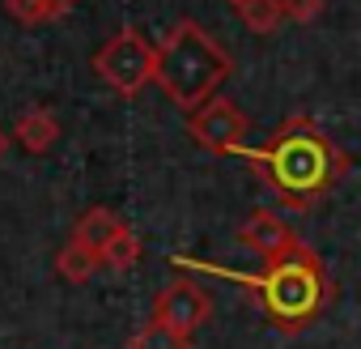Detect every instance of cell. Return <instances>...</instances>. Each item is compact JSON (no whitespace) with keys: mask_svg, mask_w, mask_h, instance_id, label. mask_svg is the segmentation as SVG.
Masks as SVG:
<instances>
[{"mask_svg":"<svg viewBox=\"0 0 361 349\" xmlns=\"http://www.w3.org/2000/svg\"><path fill=\"white\" fill-rule=\"evenodd\" d=\"M247 158L289 209H310L314 201H323L348 166V158L314 128L310 115H289L259 149H247Z\"/></svg>","mask_w":361,"mask_h":349,"instance_id":"6da1fadb","label":"cell"},{"mask_svg":"<svg viewBox=\"0 0 361 349\" xmlns=\"http://www.w3.org/2000/svg\"><path fill=\"white\" fill-rule=\"evenodd\" d=\"M213 273L251 285L255 298H259V307L268 311V319L281 332H289V336L302 332L306 324H314L319 311L331 298V277H327L319 252L306 247V243H293L285 256L264 260V273L259 277H243V273H226V268H213Z\"/></svg>","mask_w":361,"mask_h":349,"instance_id":"7a4b0ae2","label":"cell"},{"mask_svg":"<svg viewBox=\"0 0 361 349\" xmlns=\"http://www.w3.org/2000/svg\"><path fill=\"white\" fill-rule=\"evenodd\" d=\"M230 73H234L230 52L192 18L174 22L166 30V39L157 43V85L188 115L200 111L209 98H217V90L226 85Z\"/></svg>","mask_w":361,"mask_h":349,"instance_id":"3957f363","label":"cell"},{"mask_svg":"<svg viewBox=\"0 0 361 349\" xmlns=\"http://www.w3.org/2000/svg\"><path fill=\"white\" fill-rule=\"evenodd\" d=\"M94 69H98V77H102L115 94L136 98L145 85L157 81V47H153L136 26H123L119 35H111V39L98 47Z\"/></svg>","mask_w":361,"mask_h":349,"instance_id":"277c9868","label":"cell"},{"mask_svg":"<svg viewBox=\"0 0 361 349\" xmlns=\"http://www.w3.org/2000/svg\"><path fill=\"white\" fill-rule=\"evenodd\" d=\"M247 128H251V119H247V111L243 107H234L230 98H209L200 111H192L188 115V132H192V141L196 145H204L209 153H247Z\"/></svg>","mask_w":361,"mask_h":349,"instance_id":"5b68a950","label":"cell"},{"mask_svg":"<svg viewBox=\"0 0 361 349\" xmlns=\"http://www.w3.org/2000/svg\"><path fill=\"white\" fill-rule=\"evenodd\" d=\"M209 315H213L209 290L200 281H188V277H174L153 302V319L174 328V332H183V336H192L200 324H209Z\"/></svg>","mask_w":361,"mask_h":349,"instance_id":"8992f818","label":"cell"},{"mask_svg":"<svg viewBox=\"0 0 361 349\" xmlns=\"http://www.w3.org/2000/svg\"><path fill=\"white\" fill-rule=\"evenodd\" d=\"M238 243H243L247 252H255L259 260H276V256H285V252L298 243V235L289 230V222H281V213L255 209V213L238 226Z\"/></svg>","mask_w":361,"mask_h":349,"instance_id":"52a82bcc","label":"cell"},{"mask_svg":"<svg viewBox=\"0 0 361 349\" xmlns=\"http://www.w3.org/2000/svg\"><path fill=\"white\" fill-rule=\"evenodd\" d=\"M13 136H18V145H22L26 153H47V149L60 141V119H56L51 107H30V111H22Z\"/></svg>","mask_w":361,"mask_h":349,"instance_id":"ba28073f","label":"cell"},{"mask_svg":"<svg viewBox=\"0 0 361 349\" xmlns=\"http://www.w3.org/2000/svg\"><path fill=\"white\" fill-rule=\"evenodd\" d=\"M119 230H123V222H119L111 209H85V213L77 218V226H73V243L85 247V252H94V256L102 260V247H106Z\"/></svg>","mask_w":361,"mask_h":349,"instance_id":"9c48e42d","label":"cell"},{"mask_svg":"<svg viewBox=\"0 0 361 349\" xmlns=\"http://www.w3.org/2000/svg\"><path fill=\"white\" fill-rule=\"evenodd\" d=\"M238 18H243V26L251 35H272L285 22V5L281 0H247V5L238 9Z\"/></svg>","mask_w":361,"mask_h":349,"instance_id":"30bf717a","label":"cell"},{"mask_svg":"<svg viewBox=\"0 0 361 349\" xmlns=\"http://www.w3.org/2000/svg\"><path fill=\"white\" fill-rule=\"evenodd\" d=\"M56 268H60V277H64V281H90V277L102 268V260H98L94 252H85V247L68 243V247L56 256Z\"/></svg>","mask_w":361,"mask_h":349,"instance_id":"8fae6325","label":"cell"},{"mask_svg":"<svg viewBox=\"0 0 361 349\" xmlns=\"http://www.w3.org/2000/svg\"><path fill=\"white\" fill-rule=\"evenodd\" d=\"M128 349H192V336H183V332H174V328H166V324L149 319V324L132 336V345H128Z\"/></svg>","mask_w":361,"mask_h":349,"instance_id":"7c38bea8","label":"cell"},{"mask_svg":"<svg viewBox=\"0 0 361 349\" xmlns=\"http://www.w3.org/2000/svg\"><path fill=\"white\" fill-rule=\"evenodd\" d=\"M136 260H140V239H136V230H128V226H123V230L102 247V264H106V268H115V273H123V268H132Z\"/></svg>","mask_w":361,"mask_h":349,"instance_id":"4fadbf2b","label":"cell"},{"mask_svg":"<svg viewBox=\"0 0 361 349\" xmlns=\"http://www.w3.org/2000/svg\"><path fill=\"white\" fill-rule=\"evenodd\" d=\"M281 5H285V22L310 26V22H319V18H323L327 0H281Z\"/></svg>","mask_w":361,"mask_h":349,"instance_id":"5bb4252c","label":"cell"},{"mask_svg":"<svg viewBox=\"0 0 361 349\" xmlns=\"http://www.w3.org/2000/svg\"><path fill=\"white\" fill-rule=\"evenodd\" d=\"M5 9L18 26H43V13H39V0H5Z\"/></svg>","mask_w":361,"mask_h":349,"instance_id":"9a60e30c","label":"cell"},{"mask_svg":"<svg viewBox=\"0 0 361 349\" xmlns=\"http://www.w3.org/2000/svg\"><path fill=\"white\" fill-rule=\"evenodd\" d=\"M77 9V0H39V13H43V26L47 22H60Z\"/></svg>","mask_w":361,"mask_h":349,"instance_id":"2e32d148","label":"cell"},{"mask_svg":"<svg viewBox=\"0 0 361 349\" xmlns=\"http://www.w3.org/2000/svg\"><path fill=\"white\" fill-rule=\"evenodd\" d=\"M5 145H9V136H5V128H0V153H5Z\"/></svg>","mask_w":361,"mask_h":349,"instance_id":"e0dca14e","label":"cell"},{"mask_svg":"<svg viewBox=\"0 0 361 349\" xmlns=\"http://www.w3.org/2000/svg\"><path fill=\"white\" fill-rule=\"evenodd\" d=\"M226 5H234V9H243V5H247V0H226Z\"/></svg>","mask_w":361,"mask_h":349,"instance_id":"ac0fdd59","label":"cell"}]
</instances>
